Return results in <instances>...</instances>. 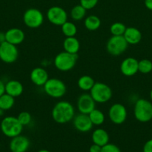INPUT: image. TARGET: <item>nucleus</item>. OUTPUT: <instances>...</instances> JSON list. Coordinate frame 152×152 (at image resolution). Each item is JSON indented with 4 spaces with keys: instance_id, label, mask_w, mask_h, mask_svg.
Returning a JSON list of instances; mask_svg holds the SVG:
<instances>
[{
    "instance_id": "1",
    "label": "nucleus",
    "mask_w": 152,
    "mask_h": 152,
    "mask_svg": "<svg viewBox=\"0 0 152 152\" xmlns=\"http://www.w3.org/2000/svg\"><path fill=\"white\" fill-rule=\"evenodd\" d=\"M75 116V107L67 101H59L52 110V117L58 124H66L73 120Z\"/></svg>"
},
{
    "instance_id": "2",
    "label": "nucleus",
    "mask_w": 152,
    "mask_h": 152,
    "mask_svg": "<svg viewBox=\"0 0 152 152\" xmlns=\"http://www.w3.org/2000/svg\"><path fill=\"white\" fill-rule=\"evenodd\" d=\"M0 129L4 136L13 138L22 134L23 126L19 123L16 117L7 116L1 120Z\"/></svg>"
},
{
    "instance_id": "3",
    "label": "nucleus",
    "mask_w": 152,
    "mask_h": 152,
    "mask_svg": "<svg viewBox=\"0 0 152 152\" xmlns=\"http://www.w3.org/2000/svg\"><path fill=\"white\" fill-rule=\"evenodd\" d=\"M134 115L140 123H148L152 120V102L148 99H137L134 104Z\"/></svg>"
},
{
    "instance_id": "4",
    "label": "nucleus",
    "mask_w": 152,
    "mask_h": 152,
    "mask_svg": "<svg viewBox=\"0 0 152 152\" xmlns=\"http://www.w3.org/2000/svg\"><path fill=\"white\" fill-rule=\"evenodd\" d=\"M77 60V54L62 51L56 55L54 59L55 68L62 72H67L75 68Z\"/></svg>"
},
{
    "instance_id": "5",
    "label": "nucleus",
    "mask_w": 152,
    "mask_h": 152,
    "mask_svg": "<svg viewBox=\"0 0 152 152\" xmlns=\"http://www.w3.org/2000/svg\"><path fill=\"white\" fill-rule=\"evenodd\" d=\"M89 94L95 102L100 104L105 103L110 101L113 96V91L107 84L101 82H95L89 91Z\"/></svg>"
},
{
    "instance_id": "6",
    "label": "nucleus",
    "mask_w": 152,
    "mask_h": 152,
    "mask_svg": "<svg viewBox=\"0 0 152 152\" xmlns=\"http://www.w3.org/2000/svg\"><path fill=\"white\" fill-rule=\"evenodd\" d=\"M43 87L45 93L54 99H60L66 93L65 83L58 78L49 79Z\"/></svg>"
},
{
    "instance_id": "7",
    "label": "nucleus",
    "mask_w": 152,
    "mask_h": 152,
    "mask_svg": "<svg viewBox=\"0 0 152 152\" xmlns=\"http://www.w3.org/2000/svg\"><path fill=\"white\" fill-rule=\"evenodd\" d=\"M128 43L123 36H112L106 44L108 53L114 56H120L128 49Z\"/></svg>"
},
{
    "instance_id": "8",
    "label": "nucleus",
    "mask_w": 152,
    "mask_h": 152,
    "mask_svg": "<svg viewBox=\"0 0 152 152\" xmlns=\"http://www.w3.org/2000/svg\"><path fill=\"white\" fill-rule=\"evenodd\" d=\"M22 20L28 28L35 29L40 28L43 25L44 16L39 9L31 7L25 10L22 16Z\"/></svg>"
},
{
    "instance_id": "9",
    "label": "nucleus",
    "mask_w": 152,
    "mask_h": 152,
    "mask_svg": "<svg viewBox=\"0 0 152 152\" xmlns=\"http://www.w3.org/2000/svg\"><path fill=\"white\" fill-rule=\"evenodd\" d=\"M19 56V50L16 45L4 42L0 44V60L6 64L16 62Z\"/></svg>"
},
{
    "instance_id": "10",
    "label": "nucleus",
    "mask_w": 152,
    "mask_h": 152,
    "mask_svg": "<svg viewBox=\"0 0 152 152\" xmlns=\"http://www.w3.org/2000/svg\"><path fill=\"white\" fill-rule=\"evenodd\" d=\"M128 111L123 104L114 103L110 106L108 111V117L115 125L123 124L127 120Z\"/></svg>"
},
{
    "instance_id": "11",
    "label": "nucleus",
    "mask_w": 152,
    "mask_h": 152,
    "mask_svg": "<svg viewBox=\"0 0 152 152\" xmlns=\"http://www.w3.org/2000/svg\"><path fill=\"white\" fill-rule=\"evenodd\" d=\"M46 17L51 24L56 26H61L68 19V14L63 7L52 6L47 10Z\"/></svg>"
},
{
    "instance_id": "12",
    "label": "nucleus",
    "mask_w": 152,
    "mask_h": 152,
    "mask_svg": "<svg viewBox=\"0 0 152 152\" xmlns=\"http://www.w3.org/2000/svg\"><path fill=\"white\" fill-rule=\"evenodd\" d=\"M95 103L89 94H82L77 100V108L79 113L89 114L95 108Z\"/></svg>"
},
{
    "instance_id": "13",
    "label": "nucleus",
    "mask_w": 152,
    "mask_h": 152,
    "mask_svg": "<svg viewBox=\"0 0 152 152\" xmlns=\"http://www.w3.org/2000/svg\"><path fill=\"white\" fill-rule=\"evenodd\" d=\"M72 121L75 129L82 133L89 132V131L92 130L93 126L88 114L79 113L78 114L75 116Z\"/></svg>"
},
{
    "instance_id": "14",
    "label": "nucleus",
    "mask_w": 152,
    "mask_h": 152,
    "mask_svg": "<svg viewBox=\"0 0 152 152\" xmlns=\"http://www.w3.org/2000/svg\"><path fill=\"white\" fill-rule=\"evenodd\" d=\"M139 61L134 57H127L120 65L121 73L125 77H133L139 72Z\"/></svg>"
},
{
    "instance_id": "15",
    "label": "nucleus",
    "mask_w": 152,
    "mask_h": 152,
    "mask_svg": "<svg viewBox=\"0 0 152 152\" xmlns=\"http://www.w3.org/2000/svg\"><path fill=\"white\" fill-rule=\"evenodd\" d=\"M29 147V139L22 134L11 138L9 144V148L11 152H26Z\"/></svg>"
},
{
    "instance_id": "16",
    "label": "nucleus",
    "mask_w": 152,
    "mask_h": 152,
    "mask_svg": "<svg viewBox=\"0 0 152 152\" xmlns=\"http://www.w3.org/2000/svg\"><path fill=\"white\" fill-rule=\"evenodd\" d=\"M49 79L47 71L41 67L34 68L30 74L31 83L37 86H43Z\"/></svg>"
},
{
    "instance_id": "17",
    "label": "nucleus",
    "mask_w": 152,
    "mask_h": 152,
    "mask_svg": "<svg viewBox=\"0 0 152 152\" xmlns=\"http://www.w3.org/2000/svg\"><path fill=\"white\" fill-rule=\"evenodd\" d=\"M25 37V33L20 28H12L5 32L6 42L14 45H18L23 42Z\"/></svg>"
},
{
    "instance_id": "18",
    "label": "nucleus",
    "mask_w": 152,
    "mask_h": 152,
    "mask_svg": "<svg viewBox=\"0 0 152 152\" xmlns=\"http://www.w3.org/2000/svg\"><path fill=\"white\" fill-rule=\"evenodd\" d=\"M124 38L125 39L128 45H137L140 42L142 38V33L138 28L134 27H128L126 28L123 34Z\"/></svg>"
},
{
    "instance_id": "19",
    "label": "nucleus",
    "mask_w": 152,
    "mask_h": 152,
    "mask_svg": "<svg viewBox=\"0 0 152 152\" xmlns=\"http://www.w3.org/2000/svg\"><path fill=\"white\" fill-rule=\"evenodd\" d=\"M24 87L22 83L16 80H11L5 83V93L13 97H18L23 93Z\"/></svg>"
},
{
    "instance_id": "20",
    "label": "nucleus",
    "mask_w": 152,
    "mask_h": 152,
    "mask_svg": "<svg viewBox=\"0 0 152 152\" xmlns=\"http://www.w3.org/2000/svg\"><path fill=\"white\" fill-rule=\"evenodd\" d=\"M109 140H110V137H109L108 133L104 129H97L92 132V141L94 144L102 147L108 143Z\"/></svg>"
},
{
    "instance_id": "21",
    "label": "nucleus",
    "mask_w": 152,
    "mask_h": 152,
    "mask_svg": "<svg viewBox=\"0 0 152 152\" xmlns=\"http://www.w3.org/2000/svg\"><path fill=\"white\" fill-rule=\"evenodd\" d=\"M64 51L73 54H77L80 50V42L75 37H66L63 43Z\"/></svg>"
},
{
    "instance_id": "22",
    "label": "nucleus",
    "mask_w": 152,
    "mask_h": 152,
    "mask_svg": "<svg viewBox=\"0 0 152 152\" xmlns=\"http://www.w3.org/2000/svg\"><path fill=\"white\" fill-rule=\"evenodd\" d=\"M84 27L86 30L90 31H97L101 27V22L98 16L95 15H89L84 19Z\"/></svg>"
},
{
    "instance_id": "23",
    "label": "nucleus",
    "mask_w": 152,
    "mask_h": 152,
    "mask_svg": "<svg viewBox=\"0 0 152 152\" xmlns=\"http://www.w3.org/2000/svg\"><path fill=\"white\" fill-rule=\"evenodd\" d=\"M95 83L94 79L88 75L81 76L77 80V86L83 91H89Z\"/></svg>"
},
{
    "instance_id": "24",
    "label": "nucleus",
    "mask_w": 152,
    "mask_h": 152,
    "mask_svg": "<svg viewBox=\"0 0 152 152\" xmlns=\"http://www.w3.org/2000/svg\"><path fill=\"white\" fill-rule=\"evenodd\" d=\"M88 115L93 126H101L105 121L104 114L101 110H98L97 108L92 110Z\"/></svg>"
},
{
    "instance_id": "25",
    "label": "nucleus",
    "mask_w": 152,
    "mask_h": 152,
    "mask_svg": "<svg viewBox=\"0 0 152 152\" xmlns=\"http://www.w3.org/2000/svg\"><path fill=\"white\" fill-rule=\"evenodd\" d=\"M15 104L14 97L4 93L0 96V109L4 111L11 109Z\"/></svg>"
},
{
    "instance_id": "26",
    "label": "nucleus",
    "mask_w": 152,
    "mask_h": 152,
    "mask_svg": "<svg viewBox=\"0 0 152 152\" xmlns=\"http://www.w3.org/2000/svg\"><path fill=\"white\" fill-rule=\"evenodd\" d=\"M61 31L66 37H75L77 32V28L75 24L66 21L65 23L61 25Z\"/></svg>"
},
{
    "instance_id": "27",
    "label": "nucleus",
    "mask_w": 152,
    "mask_h": 152,
    "mask_svg": "<svg viewBox=\"0 0 152 152\" xmlns=\"http://www.w3.org/2000/svg\"><path fill=\"white\" fill-rule=\"evenodd\" d=\"M86 14V10L80 4L74 6L70 12L71 18L74 21H80L84 19Z\"/></svg>"
},
{
    "instance_id": "28",
    "label": "nucleus",
    "mask_w": 152,
    "mask_h": 152,
    "mask_svg": "<svg viewBox=\"0 0 152 152\" xmlns=\"http://www.w3.org/2000/svg\"><path fill=\"white\" fill-rule=\"evenodd\" d=\"M127 27L122 22H114L110 27V31L112 36H123Z\"/></svg>"
},
{
    "instance_id": "29",
    "label": "nucleus",
    "mask_w": 152,
    "mask_h": 152,
    "mask_svg": "<svg viewBox=\"0 0 152 152\" xmlns=\"http://www.w3.org/2000/svg\"><path fill=\"white\" fill-rule=\"evenodd\" d=\"M138 69L139 72L142 74H149L152 71V62L147 59H143L139 61Z\"/></svg>"
},
{
    "instance_id": "30",
    "label": "nucleus",
    "mask_w": 152,
    "mask_h": 152,
    "mask_svg": "<svg viewBox=\"0 0 152 152\" xmlns=\"http://www.w3.org/2000/svg\"><path fill=\"white\" fill-rule=\"evenodd\" d=\"M16 117H17L19 123L23 126L29 125L31 123V120H32L31 114L28 113V111H22V112H20L18 114V116Z\"/></svg>"
},
{
    "instance_id": "31",
    "label": "nucleus",
    "mask_w": 152,
    "mask_h": 152,
    "mask_svg": "<svg viewBox=\"0 0 152 152\" xmlns=\"http://www.w3.org/2000/svg\"><path fill=\"white\" fill-rule=\"evenodd\" d=\"M98 0H80V4L86 10H91L97 5Z\"/></svg>"
},
{
    "instance_id": "32",
    "label": "nucleus",
    "mask_w": 152,
    "mask_h": 152,
    "mask_svg": "<svg viewBox=\"0 0 152 152\" xmlns=\"http://www.w3.org/2000/svg\"><path fill=\"white\" fill-rule=\"evenodd\" d=\"M101 152H121L120 148L113 143H107L101 147Z\"/></svg>"
},
{
    "instance_id": "33",
    "label": "nucleus",
    "mask_w": 152,
    "mask_h": 152,
    "mask_svg": "<svg viewBox=\"0 0 152 152\" xmlns=\"http://www.w3.org/2000/svg\"><path fill=\"white\" fill-rule=\"evenodd\" d=\"M143 152H152V139L149 140L143 146Z\"/></svg>"
},
{
    "instance_id": "34",
    "label": "nucleus",
    "mask_w": 152,
    "mask_h": 152,
    "mask_svg": "<svg viewBox=\"0 0 152 152\" xmlns=\"http://www.w3.org/2000/svg\"><path fill=\"white\" fill-rule=\"evenodd\" d=\"M101 147L100 145H96V144H92L90 147H89V152H101Z\"/></svg>"
},
{
    "instance_id": "35",
    "label": "nucleus",
    "mask_w": 152,
    "mask_h": 152,
    "mask_svg": "<svg viewBox=\"0 0 152 152\" xmlns=\"http://www.w3.org/2000/svg\"><path fill=\"white\" fill-rule=\"evenodd\" d=\"M5 93V83L0 80V96Z\"/></svg>"
},
{
    "instance_id": "36",
    "label": "nucleus",
    "mask_w": 152,
    "mask_h": 152,
    "mask_svg": "<svg viewBox=\"0 0 152 152\" xmlns=\"http://www.w3.org/2000/svg\"><path fill=\"white\" fill-rule=\"evenodd\" d=\"M145 6L148 10H152V0H145Z\"/></svg>"
},
{
    "instance_id": "37",
    "label": "nucleus",
    "mask_w": 152,
    "mask_h": 152,
    "mask_svg": "<svg viewBox=\"0 0 152 152\" xmlns=\"http://www.w3.org/2000/svg\"><path fill=\"white\" fill-rule=\"evenodd\" d=\"M6 41V38H5V33L1 32L0 31V44L1 43L4 42Z\"/></svg>"
},
{
    "instance_id": "38",
    "label": "nucleus",
    "mask_w": 152,
    "mask_h": 152,
    "mask_svg": "<svg viewBox=\"0 0 152 152\" xmlns=\"http://www.w3.org/2000/svg\"><path fill=\"white\" fill-rule=\"evenodd\" d=\"M37 152H50V151L46 149H42V150H40V151H38Z\"/></svg>"
},
{
    "instance_id": "39",
    "label": "nucleus",
    "mask_w": 152,
    "mask_h": 152,
    "mask_svg": "<svg viewBox=\"0 0 152 152\" xmlns=\"http://www.w3.org/2000/svg\"><path fill=\"white\" fill-rule=\"evenodd\" d=\"M4 111H3V110L0 109V117H1V116H2L3 114H4Z\"/></svg>"
},
{
    "instance_id": "40",
    "label": "nucleus",
    "mask_w": 152,
    "mask_h": 152,
    "mask_svg": "<svg viewBox=\"0 0 152 152\" xmlns=\"http://www.w3.org/2000/svg\"><path fill=\"white\" fill-rule=\"evenodd\" d=\"M150 98H151V102H152V89L150 92Z\"/></svg>"
}]
</instances>
